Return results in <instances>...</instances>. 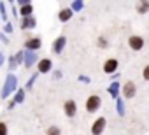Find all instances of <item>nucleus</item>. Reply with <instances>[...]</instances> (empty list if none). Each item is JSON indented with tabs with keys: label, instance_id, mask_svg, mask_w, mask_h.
Returning a JSON list of instances; mask_svg holds the SVG:
<instances>
[{
	"label": "nucleus",
	"instance_id": "dca6fc26",
	"mask_svg": "<svg viewBox=\"0 0 149 135\" xmlns=\"http://www.w3.org/2000/svg\"><path fill=\"white\" fill-rule=\"evenodd\" d=\"M63 42H65V37H60V39H58V44H56V51H60V47H61Z\"/></svg>",
	"mask_w": 149,
	"mask_h": 135
},
{
	"label": "nucleus",
	"instance_id": "9b49d317",
	"mask_svg": "<svg viewBox=\"0 0 149 135\" xmlns=\"http://www.w3.org/2000/svg\"><path fill=\"white\" fill-rule=\"evenodd\" d=\"M70 16H72V13H70L68 9H67V11H61V13H60V19H61V21H65V19H68Z\"/></svg>",
	"mask_w": 149,
	"mask_h": 135
},
{
	"label": "nucleus",
	"instance_id": "20e7f679",
	"mask_svg": "<svg viewBox=\"0 0 149 135\" xmlns=\"http://www.w3.org/2000/svg\"><path fill=\"white\" fill-rule=\"evenodd\" d=\"M105 123H107L105 118H98V119L93 123V126H91V133H93V135H100V133L104 132V128H105Z\"/></svg>",
	"mask_w": 149,
	"mask_h": 135
},
{
	"label": "nucleus",
	"instance_id": "4468645a",
	"mask_svg": "<svg viewBox=\"0 0 149 135\" xmlns=\"http://www.w3.org/2000/svg\"><path fill=\"white\" fill-rule=\"evenodd\" d=\"M23 26L21 28H32V25H33V19H23V23H21Z\"/></svg>",
	"mask_w": 149,
	"mask_h": 135
},
{
	"label": "nucleus",
	"instance_id": "f8f14e48",
	"mask_svg": "<svg viewBox=\"0 0 149 135\" xmlns=\"http://www.w3.org/2000/svg\"><path fill=\"white\" fill-rule=\"evenodd\" d=\"M30 13H32V6H25V7H21V14L23 16H30Z\"/></svg>",
	"mask_w": 149,
	"mask_h": 135
},
{
	"label": "nucleus",
	"instance_id": "423d86ee",
	"mask_svg": "<svg viewBox=\"0 0 149 135\" xmlns=\"http://www.w3.org/2000/svg\"><path fill=\"white\" fill-rule=\"evenodd\" d=\"M116 69H118V60H114V58H111L104 63V72L105 74H112Z\"/></svg>",
	"mask_w": 149,
	"mask_h": 135
},
{
	"label": "nucleus",
	"instance_id": "2eb2a0df",
	"mask_svg": "<svg viewBox=\"0 0 149 135\" xmlns=\"http://www.w3.org/2000/svg\"><path fill=\"white\" fill-rule=\"evenodd\" d=\"M142 77H144L146 81H149V65H146V67H144V70H142Z\"/></svg>",
	"mask_w": 149,
	"mask_h": 135
},
{
	"label": "nucleus",
	"instance_id": "1a4fd4ad",
	"mask_svg": "<svg viewBox=\"0 0 149 135\" xmlns=\"http://www.w3.org/2000/svg\"><path fill=\"white\" fill-rule=\"evenodd\" d=\"M61 132H60V128L58 126H49L47 130H46V135H60Z\"/></svg>",
	"mask_w": 149,
	"mask_h": 135
},
{
	"label": "nucleus",
	"instance_id": "f257e3e1",
	"mask_svg": "<svg viewBox=\"0 0 149 135\" xmlns=\"http://www.w3.org/2000/svg\"><path fill=\"white\" fill-rule=\"evenodd\" d=\"M100 104H102V100H100L98 95H90L88 100H86V111L88 112H97L100 109Z\"/></svg>",
	"mask_w": 149,
	"mask_h": 135
},
{
	"label": "nucleus",
	"instance_id": "9d476101",
	"mask_svg": "<svg viewBox=\"0 0 149 135\" xmlns=\"http://www.w3.org/2000/svg\"><path fill=\"white\" fill-rule=\"evenodd\" d=\"M147 9H149V2H140V4H139V13H140V14H144Z\"/></svg>",
	"mask_w": 149,
	"mask_h": 135
},
{
	"label": "nucleus",
	"instance_id": "39448f33",
	"mask_svg": "<svg viewBox=\"0 0 149 135\" xmlns=\"http://www.w3.org/2000/svg\"><path fill=\"white\" fill-rule=\"evenodd\" d=\"M63 111H65V114H67L68 118H74V116H76V111H77L76 102H74V100H67L65 105H63Z\"/></svg>",
	"mask_w": 149,
	"mask_h": 135
},
{
	"label": "nucleus",
	"instance_id": "7ed1b4c3",
	"mask_svg": "<svg viewBox=\"0 0 149 135\" xmlns=\"http://www.w3.org/2000/svg\"><path fill=\"white\" fill-rule=\"evenodd\" d=\"M135 93H137V86H135V83L126 81V83H125V86H123V95H125L126 98H133V97H135Z\"/></svg>",
	"mask_w": 149,
	"mask_h": 135
},
{
	"label": "nucleus",
	"instance_id": "f03ea898",
	"mask_svg": "<svg viewBox=\"0 0 149 135\" xmlns=\"http://www.w3.org/2000/svg\"><path fill=\"white\" fill-rule=\"evenodd\" d=\"M128 46H130L133 51H139V49L144 47V39L139 37V35H132V37L128 39Z\"/></svg>",
	"mask_w": 149,
	"mask_h": 135
},
{
	"label": "nucleus",
	"instance_id": "6e6552de",
	"mask_svg": "<svg viewBox=\"0 0 149 135\" xmlns=\"http://www.w3.org/2000/svg\"><path fill=\"white\" fill-rule=\"evenodd\" d=\"M28 49H39L40 47V40L39 39H28V42L25 44Z\"/></svg>",
	"mask_w": 149,
	"mask_h": 135
},
{
	"label": "nucleus",
	"instance_id": "ddd939ff",
	"mask_svg": "<svg viewBox=\"0 0 149 135\" xmlns=\"http://www.w3.org/2000/svg\"><path fill=\"white\" fill-rule=\"evenodd\" d=\"M0 135H7V125L4 121H0Z\"/></svg>",
	"mask_w": 149,
	"mask_h": 135
},
{
	"label": "nucleus",
	"instance_id": "0eeeda50",
	"mask_svg": "<svg viewBox=\"0 0 149 135\" xmlns=\"http://www.w3.org/2000/svg\"><path fill=\"white\" fill-rule=\"evenodd\" d=\"M37 69H39V72H42V74L49 72V70H51V60H47V58L40 60V61H39V65H37Z\"/></svg>",
	"mask_w": 149,
	"mask_h": 135
}]
</instances>
